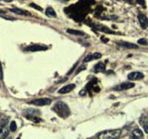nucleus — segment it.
Instances as JSON below:
<instances>
[{
  "label": "nucleus",
  "instance_id": "obj_24",
  "mask_svg": "<svg viewBox=\"0 0 148 139\" xmlns=\"http://www.w3.org/2000/svg\"><path fill=\"white\" fill-rule=\"evenodd\" d=\"M60 2H67V1H69V0H58Z\"/></svg>",
  "mask_w": 148,
  "mask_h": 139
},
{
  "label": "nucleus",
  "instance_id": "obj_10",
  "mask_svg": "<svg viewBox=\"0 0 148 139\" xmlns=\"http://www.w3.org/2000/svg\"><path fill=\"white\" fill-rule=\"evenodd\" d=\"M102 57V55L100 53H94V54H90V55H88L87 57L84 58V59H83V62H89V61H92V60H94V59H98Z\"/></svg>",
  "mask_w": 148,
  "mask_h": 139
},
{
  "label": "nucleus",
  "instance_id": "obj_14",
  "mask_svg": "<svg viewBox=\"0 0 148 139\" xmlns=\"http://www.w3.org/2000/svg\"><path fill=\"white\" fill-rule=\"evenodd\" d=\"M105 69H106L105 64H104L103 62H99V63H97V64L95 65V66L94 71H95V72H104V71H105Z\"/></svg>",
  "mask_w": 148,
  "mask_h": 139
},
{
  "label": "nucleus",
  "instance_id": "obj_8",
  "mask_svg": "<svg viewBox=\"0 0 148 139\" xmlns=\"http://www.w3.org/2000/svg\"><path fill=\"white\" fill-rule=\"evenodd\" d=\"M138 19H139V22H140V25L143 29H145V28L148 26V19L145 15H143V14H140V15L138 16Z\"/></svg>",
  "mask_w": 148,
  "mask_h": 139
},
{
  "label": "nucleus",
  "instance_id": "obj_3",
  "mask_svg": "<svg viewBox=\"0 0 148 139\" xmlns=\"http://www.w3.org/2000/svg\"><path fill=\"white\" fill-rule=\"evenodd\" d=\"M48 48V46L43 45H28L24 48L25 51H29V52H36V51H43L46 50Z\"/></svg>",
  "mask_w": 148,
  "mask_h": 139
},
{
  "label": "nucleus",
  "instance_id": "obj_1",
  "mask_svg": "<svg viewBox=\"0 0 148 139\" xmlns=\"http://www.w3.org/2000/svg\"><path fill=\"white\" fill-rule=\"evenodd\" d=\"M53 110L59 116V117H61L63 119L69 117V114H71L69 108L68 107V105L63 101H58V103H56V105L53 108Z\"/></svg>",
  "mask_w": 148,
  "mask_h": 139
},
{
  "label": "nucleus",
  "instance_id": "obj_12",
  "mask_svg": "<svg viewBox=\"0 0 148 139\" xmlns=\"http://www.w3.org/2000/svg\"><path fill=\"white\" fill-rule=\"evenodd\" d=\"M45 15L47 17H50V18H56L57 17V13H56V11L54 10L53 8L48 7L45 9Z\"/></svg>",
  "mask_w": 148,
  "mask_h": 139
},
{
  "label": "nucleus",
  "instance_id": "obj_7",
  "mask_svg": "<svg viewBox=\"0 0 148 139\" xmlns=\"http://www.w3.org/2000/svg\"><path fill=\"white\" fill-rule=\"evenodd\" d=\"M9 10L11 12L18 14V15H21V16H31V13L27 10H24V9H21L18 8H9Z\"/></svg>",
  "mask_w": 148,
  "mask_h": 139
},
{
  "label": "nucleus",
  "instance_id": "obj_5",
  "mask_svg": "<svg viewBox=\"0 0 148 139\" xmlns=\"http://www.w3.org/2000/svg\"><path fill=\"white\" fill-rule=\"evenodd\" d=\"M51 103V99L50 98H38V99H35L32 102H31V104L34 105V106H46V105H49Z\"/></svg>",
  "mask_w": 148,
  "mask_h": 139
},
{
  "label": "nucleus",
  "instance_id": "obj_9",
  "mask_svg": "<svg viewBox=\"0 0 148 139\" xmlns=\"http://www.w3.org/2000/svg\"><path fill=\"white\" fill-rule=\"evenodd\" d=\"M74 88H75V85L74 83H71V85H68L66 86H63L62 88H60L58 90L59 94H67V93L71 92Z\"/></svg>",
  "mask_w": 148,
  "mask_h": 139
},
{
  "label": "nucleus",
  "instance_id": "obj_23",
  "mask_svg": "<svg viewBox=\"0 0 148 139\" xmlns=\"http://www.w3.org/2000/svg\"><path fill=\"white\" fill-rule=\"evenodd\" d=\"M2 1H4V2H7V3H9V2H12L13 0H2Z\"/></svg>",
  "mask_w": 148,
  "mask_h": 139
},
{
  "label": "nucleus",
  "instance_id": "obj_4",
  "mask_svg": "<svg viewBox=\"0 0 148 139\" xmlns=\"http://www.w3.org/2000/svg\"><path fill=\"white\" fill-rule=\"evenodd\" d=\"M134 87V83H130V82H125L119 85L118 86L114 87V90H118V91H122V90H128L131 89V88Z\"/></svg>",
  "mask_w": 148,
  "mask_h": 139
},
{
  "label": "nucleus",
  "instance_id": "obj_16",
  "mask_svg": "<svg viewBox=\"0 0 148 139\" xmlns=\"http://www.w3.org/2000/svg\"><path fill=\"white\" fill-rule=\"evenodd\" d=\"M132 136L134 137H137V138H142L143 136V133L141 130H139V129H136V130H134V131L132 132Z\"/></svg>",
  "mask_w": 148,
  "mask_h": 139
},
{
  "label": "nucleus",
  "instance_id": "obj_18",
  "mask_svg": "<svg viewBox=\"0 0 148 139\" xmlns=\"http://www.w3.org/2000/svg\"><path fill=\"white\" fill-rule=\"evenodd\" d=\"M138 44H140V45H147V41H146V39L143 38V39H140V40H138Z\"/></svg>",
  "mask_w": 148,
  "mask_h": 139
},
{
  "label": "nucleus",
  "instance_id": "obj_2",
  "mask_svg": "<svg viewBox=\"0 0 148 139\" xmlns=\"http://www.w3.org/2000/svg\"><path fill=\"white\" fill-rule=\"evenodd\" d=\"M121 130L114 129V130H108V131L102 132L99 136L98 139H117L120 136Z\"/></svg>",
  "mask_w": 148,
  "mask_h": 139
},
{
  "label": "nucleus",
  "instance_id": "obj_20",
  "mask_svg": "<svg viewBox=\"0 0 148 139\" xmlns=\"http://www.w3.org/2000/svg\"><path fill=\"white\" fill-rule=\"evenodd\" d=\"M0 79H3V70H2V65L1 62H0Z\"/></svg>",
  "mask_w": 148,
  "mask_h": 139
},
{
  "label": "nucleus",
  "instance_id": "obj_17",
  "mask_svg": "<svg viewBox=\"0 0 148 139\" xmlns=\"http://www.w3.org/2000/svg\"><path fill=\"white\" fill-rule=\"evenodd\" d=\"M9 128H10L11 132H15L17 130V124H16L15 122H14V120H12V122H10V126H9Z\"/></svg>",
  "mask_w": 148,
  "mask_h": 139
},
{
  "label": "nucleus",
  "instance_id": "obj_19",
  "mask_svg": "<svg viewBox=\"0 0 148 139\" xmlns=\"http://www.w3.org/2000/svg\"><path fill=\"white\" fill-rule=\"evenodd\" d=\"M31 7H34L35 9H37V10H39V11H42V10H43V8H40L39 6H37V5H35V4H34V3H32V4H31Z\"/></svg>",
  "mask_w": 148,
  "mask_h": 139
},
{
  "label": "nucleus",
  "instance_id": "obj_21",
  "mask_svg": "<svg viewBox=\"0 0 148 139\" xmlns=\"http://www.w3.org/2000/svg\"><path fill=\"white\" fill-rule=\"evenodd\" d=\"M145 131L146 133H148V124H146L145 126Z\"/></svg>",
  "mask_w": 148,
  "mask_h": 139
},
{
  "label": "nucleus",
  "instance_id": "obj_27",
  "mask_svg": "<svg viewBox=\"0 0 148 139\" xmlns=\"http://www.w3.org/2000/svg\"><path fill=\"white\" fill-rule=\"evenodd\" d=\"M16 139H21V138H20V137H18V138H16Z\"/></svg>",
  "mask_w": 148,
  "mask_h": 139
},
{
  "label": "nucleus",
  "instance_id": "obj_6",
  "mask_svg": "<svg viewBox=\"0 0 148 139\" xmlns=\"http://www.w3.org/2000/svg\"><path fill=\"white\" fill-rule=\"evenodd\" d=\"M145 77V75L142 73V72H131L128 75V79L131 81H137V80H141Z\"/></svg>",
  "mask_w": 148,
  "mask_h": 139
},
{
  "label": "nucleus",
  "instance_id": "obj_26",
  "mask_svg": "<svg viewBox=\"0 0 148 139\" xmlns=\"http://www.w3.org/2000/svg\"><path fill=\"white\" fill-rule=\"evenodd\" d=\"M131 139H140V138H137V137H134V136H132V138Z\"/></svg>",
  "mask_w": 148,
  "mask_h": 139
},
{
  "label": "nucleus",
  "instance_id": "obj_15",
  "mask_svg": "<svg viewBox=\"0 0 148 139\" xmlns=\"http://www.w3.org/2000/svg\"><path fill=\"white\" fill-rule=\"evenodd\" d=\"M67 32L69 34H73V35H85V34L82 31H79V30H73V29H68Z\"/></svg>",
  "mask_w": 148,
  "mask_h": 139
},
{
  "label": "nucleus",
  "instance_id": "obj_13",
  "mask_svg": "<svg viewBox=\"0 0 148 139\" xmlns=\"http://www.w3.org/2000/svg\"><path fill=\"white\" fill-rule=\"evenodd\" d=\"M8 136V129L6 126L0 128V139H5Z\"/></svg>",
  "mask_w": 148,
  "mask_h": 139
},
{
  "label": "nucleus",
  "instance_id": "obj_22",
  "mask_svg": "<svg viewBox=\"0 0 148 139\" xmlns=\"http://www.w3.org/2000/svg\"><path fill=\"white\" fill-rule=\"evenodd\" d=\"M84 94H85V91H84V90H83V91H81V92H80V95H81V96H83Z\"/></svg>",
  "mask_w": 148,
  "mask_h": 139
},
{
  "label": "nucleus",
  "instance_id": "obj_11",
  "mask_svg": "<svg viewBox=\"0 0 148 139\" xmlns=\"http://www.w3.org/2000/svg\"><path fill=\"white\" fill-rule=\"evenodd\" d=\"M118 45L120 46H123V47H126V48H130V49H136L138 48V45L132 44V43H129V42H124V41H119L118 42Z\"/></svg>",
  "mask_w": 148,
  "mask_h": 139
},
{
  "label": "nucleus",
  "instance_id": "obj_25",
  "mask_svg": "<svg viewBox=\"0 0 148 139\" xmlns=\"http://www.w3.org/2000/svg\"><path fill=\"white\" fill-rule=\"evenodd\" d=\"M5 13V10H2V9H0V14H3Z\"/></svg>",
  "mask_w": 148,
  "mask_h": 139
}]
</instances>
